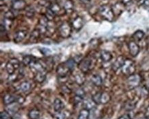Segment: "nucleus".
<instances>
[{"label":"nucleus","mask_w":149,"mask_h":119,"mask_svg":"<svg viewBox=\"0 0 149 119\" xmlns=\"http://www.w3.org/2000/svg\"><path fill=\"white\" fill-rule=\"evenodd\" d=\"M99 14L104 20L111 22L115 17V13L112 8L108 5H102L99 8Z\"/></svg>","instance_id":"obj_1"},{"label":"nucleus","mask_w":149,"mask_h":119,"mask_svg":"<svg viewBox=\"0 0 149 119\" xmlns=\"http://www.w3.org/2000/svg\"><path fill=\"white\" fill-rule=\"evenodd\" d=\"M91 100L94 102L95 104H107L108 102H109L111 97L107 92H98L92 96Z\"/></svg>","instance_id":"obj_2"},{"label":"nucleus","mask_w":149,"mask_h":119,"mask_svg":"<svg viewBox=\"0 0 149 119\" xmlns=\"http://www.w3.org/2000/svg\"><path fill=\"white\" fill-rule=\"evenodd\" d=\"M135 65L133 61L130 59H126L125 63L122 68V72L125 75L130 76L135 73Z\"/></svg>","instance_id":"obj_3"},{"label":"nucleus","mask_w":149,"mask_h":119,"mask_svg":"<svg viewBox=\"0 0 149 119\" xmlns=\"http://www.w3.org/2000/svg\"><path fill=\"white\" fill-rule=\"evenodd\" d=\"M72 31V26L68 22H64L59 26L58 32L63 38H68L71 35Z\"/></svg>","instance_id":"obj_4"},{"label":"nucleus","mask_w":149,"mask_h":119,"mask_svg":"<svg viewBox=\"0 0 149 119\" xmlns=\"http://www.w3.org/2000/svg\"><path fill=\"white\" fill-rule=\"evenodd\" d=\"M20 66V63L17 59H13L7 63L6 66V70L7 72L8 73L9 75H12L15 72V70H17Z\"/></svg>","instance_id":"obj_5"},{"label":"nucleus","mask_w":149,"mask_h":119,"mask_svg":"<svg viewBox=\"0 0 149 119\" xmlns=\"http://www.w3.org/2000/svg\"><path fill=\"white\" fill-rule=\"evenodd\" d=\"M141 81V77L139 74H133L129 76L127 79V83L130 88H135L139 85Z\"/></svg>","instance_id":"obj_6"},{"label":"nucleus","mask_w":149,"mask_h":119,"mask_svg":"<svg viewBox=\"0 0 149 119\" xmlns=\"http://www.w3.org/2000/svg\"><path fill=\"white\" fill-rule=\"evenodd\" d=\"M128 47H129V52L131 54V55L133 57H137L139 53V46H138L136 42L135 41H131L128 43Z\"/></svg>","instance_id":"obj_7"},{"label":"nucleus","mask_w":149,"mask_h":119,"mask_svg":"<svg viewBox=\"0 0 149 119\" xmlns=\"http://www.w3.org/2000/svg\"><path fill=\"white\" fill-rule=\"evenodd\" d=\"M70 71L71 70L69 69V68L66 66L65 63H61V64L59 65L56 69V73L59 77H65L69 74Z\"/></svg>","instance_id":"obj_8"},{"label":"nucleus","mask_w":149,"mask_h":119,"mask_svg":"<svg viewBox=\"0 0 149 119\" xmlns=\"http://www.w3.org/2000/svg\"><path fill=\"white\" fill-rule=\"evenodd\" d=\"M72 28L76 31H79L80 30L82 29L84 26V20L81 16H77L72 20Z\"/></svg>","instance_id":"obj_9"},{"label":"nucleus","mask_w":149,"mask_h":119,"mask_svg":"<svg viewBox=\"0 0 149 119\" xmlns=\"http://www.w3.org/2000/svg\"><path fill=\"white\" fill-rule=\"evenodd\" d=\"M91 64H92V62H91V59H85L81 61V62L79 63V66L78 67H79V69L81 70L82 72L85 73L87 72L89 70H90Z\"/></svg>","instance_id":"obj_10"},{"label":"nucleus","mask_w":149,"mask_h":119,"mask_svg":"<svg viewBox=\"0 0 149 119\" xmlns=\"http://www.w3.org/2000/svg\"><path fill=\"white\" fill-rule=\"evenodd\" d=\"M26 3L24 0H15L12 3V8L13 10L19 11L26 8Z\"/></svg>","instance_id":"obj_11"},{"label":"nucleus","mask_w":149,"mask_h":119,"mask_svg":"<svg viewBox=\"0 0 149 119\" xmlns=\"http://www.w3.org/2000/svg\"><path fill=\"white\" fill-rule=\"evenodd\" d=\"M27 36V32L26 30H19L15 34L14 41L16 43H19L22 42Z\"/></svg>","instance_id":"obj_12"},{"label":"nucleus","mask_w":149,"mask_h":119,"mask_svg":"<svg viewBox=\"0 0 149 119\" xmlns=\"http://www.w3.org/2000/svg\"><path fill=\"white\" fill-rule=\"evenodd\" d=\"M3 103L5 105H12L13 103L18 102V97H15L14 95L10 94H6L3 98Z\"/></svg>","instance_id":"obj_13"},{"label":"nucleus","mask_w":149,"mask_h":119,"mask_svg":"<svg viewBox=\"0 0 149 119\" xmlns=\"http://www.w3.org/2000/svg\"><path fill=\"white\" fill-rule=\"evenodd\" d=\"M126 61V59L124 58L122 56H120L119 57H118V59H116L115 62L113 63V70L114 71H117L119 70L120 68H122V66H123L124 63H125Z\"/></svg>","instance_id":"obj_14"},{"label":"nucleus","mask_w":149,"mask_h":119,"mask_svg":"<svg viewBox=\"0 0 149 119\" xmlns=\"http://www.w3.org/2000/svg\"><path fill=\"white\" fill-rule=\"evenodd\" d=\"M53 107H54V109L56 112H61L65 107V103L63 102L60 99H55L54 101V104H53Z\"/></svg>","instance_id":"obj_15"},{"label":"nucleus","mask_w":149,"mask_h":119,"mask_svg":"<svg viewBox=\"0 0 149 119\" xmlns=\"http://www.w3.org/2000/svg\"><path fill=\"white\" fill-rule=\"evenodd\" d=\"M113 56L111 53L107 50H102L100 52V59L102 62L108 63L111 60Z\"/></svg>","instance_id":"obj_16"},{"label":"nucleus","mask_w":149,"mask_h":119,"mask_svg":"<svg viewBox=\"0 0 149 119\" xmlns=\"http://www.w3.org/2000/svg\"><path fill=\"white\" fill-rule=\"evenodd\" d=\"M63 8L67 13H72L74 10V2L72 0H66L63 4Z\"/></svg>","instance_id":"obj_17"},{"label":"nucleus","mask_w":149,"mask_h":119,"mask_svg":"<svg viewBox=\"0 0 149 119\" xmlns=\"http://www.w3.org/2000/svg\"><path fill=\"white\" fill-rule=\"evenodd\" d=\"M91 82L95 86H100L102 84V78L98 74H94L91 76Z\"/></svg>","instance_id":"obj_18"},{"label":"nucleus","mask_w":149,"mask_h":119,"mask_svg":"<svg viewBox=\"0 0 149 119\" xmlns=\"http://www.w3.org/2000/svg\"><path fill=\"white\" fill-rule=\"evenodd\" d=\"M144 35L145 33L144 31L141 30H138L133 33L132 38L134 39L135 41H140L144 37Z\"/></svg>","instance_id":"obj_19"},{"label":"nucleus","mask_w":149,"mask_h":119,"mask_svg":"<svg viewBox=\"0 0 149 119\" xmlns=\"http://www.w3.org/2000/svg\"><path fill=\"white\" fill-rule=\"evenodd\" d=\"M40 35H41V32L39 29H35L31 32L30 36V41L32 43H34V42L37 41V40L39 39Z\"/></svg>","instance_id":"obj_20"},{"label":"nucleus","mask_w":149,"mask_h":119,"mask_svg":"<svg viewBox=\"0 0 149 119\" xmlns=\"http://www.w3.org/2000/svg\"><path fill=\"white\" fill-rule=\"evenodd\" d=\"M28 117L30 119H39L41 117V112L39 109H32L28 113Z\"/></svg>","instance_id":"obj_21"},{"label":"nucleus","mask_w":149,"mask_h":119,"mask_svg":"<svg viewBox=\"0 0 149 119\" xmlns=\"http://www.w3.org/2000/svg\"><path fill=\"white\" fill-rule=\"evenodd\" d=\"M46 75H45V72H39L35 73V76H34V79L38 83H43L45 80Z\"/></svg>","instance_id":"obj_22"},{"label":"nucleus","mask_w":149,"mask_h":119,"mask_svg":"<svg viewBox=\"0 0 149 119\" xmlns=\"http://www.w3.org/2000/svg\"><path fill=\"white\" fill-rule=\"evenodd\" d=\"M48 9L50 10L55 15H56L61 10V8L60 6V5H59L58 3L56 2L52 3L50 6H49Z\"/></svg>","instance_id":"obj_23"},{"label":"nucleus","mask_w":149,"mask_h":119,"mask_svg":"<svg viewBox=\"0 0 149 119\" xmlns=\"http://www.w3.org/2000/svg\"><path fill=\"white\" fill-rule=\"evenodd\" d=\"M31 88V85L29 82L28 81H24L20 84V85L19 86V90H20L22 92H27L29 91Z\"/></svg>","instance_id":"obj_24"},{"label":"nucleus","mask_w":149,"mask_h":119,"mask_svg":"<svg viewBox=\"0 0 149 119\" xmlns=\"http://www.w3.org/2000/svg\"><path fill=\"white\" fill-rule=\"evenodd\" d=\"M35 61V58L33 56H31V55H26L23 59V63H24L25 66H30Z\"/></svg>","instance_id":"obj_25"},{"label":"nucleus","mask_w":149,"mask_h":119,"mask_svg":"<svg viewBox=\"0 0 149 119\" xmlns=\"http://www.w3.org/2000/svg\"><path fill=\"white\" fill-rule=\"evenodd\" d=\"M89 117V110L87 109H83L81 110L78 116L77 119H88Z\"/></svg>","instance_id":"obj_26"},{"label":"nucleus","mask_w":149,"mask_h":119,"mask_svg":"<svg viewBox=\"0 0 149 119\" xmlns=\"http://www.w3.org/2000/svg\"><path fill=\"white\" fill-rule=\"evenodd\" d=\"M65 65L68 67L69 69L70 70H73L74 68H75V65H76V61L75 60H73V59H68V61L65 62Z\"/></svg>","instance_id":"obj_27"},{"label":"nucleus","mask_w":149,"mask_h":119,"mask_svg":"<svg viewBox=\"0 0 149 119\" xmlns=\"http://www.w3.org/2000/svg\"><path fill=\"white\" fill-rule=\"evenodd\" d=\"M125 109L127 111H131L135 107V103L132 101H129L125 103Z\"/></svg>","instance_id":"obj_28"},{"label":"nucleus","mask_w":149,"mask_h":119,"mask_svg":"<svg viewBox=\"0 0 149 119\" xmlns=\"http://www.w3.org/2000/svg\"><path fill=\"white\" fill-rule=\"evenodd\" d=\"M4 18L7 19V20L13 21L15 19V15L13 14L12 11H7L4 15Z\"/></svg>","instance_id":"obj_29"},{"label":"nucleus","mask_w":149,"mask_h":119,"mask_svg":"<svg viewBox=\"0 0 149 119\" xmlns=\"http://www.w3.org/2000/svg\"><path fill=\"white\" fill-rule=\"evenodd\" d=\"M0 118H1V119H12L11 118L10 114L7 111L1 112V114H0Z\"/></svg>","instance_id":"obj_30"},{"label":"nucleus","mask_w":149,"mask_h":119,"mask_svg":"<svg viewBox=\"0 0 149 119\" xmlns=\"http://www.w3.org/2000/svg\"><path fill=\"white\" fill-rule=\"evenodd\" d=\"M75 78H76V82H77L78 83H79V84H83V83L84 78L83 77V76L80 75L79 74H77L75 76Z\"/></svg>","instance_id":"obj_31"},{"label":"nucleus","mask_w":149,"mask_h":119,"mask_svg":"<svg viewBox=\"0 0 149 119\" xmlns=\"http://www.w3.org/2000/svg\"><path fill=\"white\" fill-rule=\"evenodd\" d=\"M57 114L55 115V117H56V119H65V114L62 112H56Z\"/></svg>","instance_id":"obj_32"},{"label":"nucleus","mask_w":149,"mask_h":119,"mask_svg":"<svg viewBox=\"0 0 149 119\" xmlns=\"http://www.w3.org/2000/svg\"><path fill=\"white\" fill-rule=\"evenodd\" d=\"M40 50H41V52L44 55H48L51 53L50 50L48 48H43L40 49Z\"/></svg>","instance_id":"obj_33"},{"label":"nucleus","mask_w":149,"mask_h":119,"mask_svg":"<svg viewBox=\"0 0 149 119\" xmlns=\"http://www.w3.org/2000/svg\"><path fill=\"white\" fill-rule=\"evenodd\" d=\"M84 94H85V92L83 91V89H79L77 90V92H76V95L79 96V97H83Z\"/></svg>","instance_id":"obj_34"},{"label":"nucleus","mask_w":149,"mask_h":119,"mask_svg":"<svg viewBox=\"0 0 149 119\" xmlns=\"http://www.w3.org/2000/svg\"><path fill=\"white\" fill-rule=\"evenodd\" d=\"M132 2V0H122V3L123 4L124 6H128Z\"/></svg>","instance_id":"obj_35"},{"label":"nucleus","mask_w":149,"mask_h":119,"mask_svg":"<svg viewBox=\"0 0 149 119\" xmlns=\"http://www.w3.org/2000/svg\"><path fill=\"white\" fill-rule=\"evenodd\" d=\"M131 116L129 114H125V115H122L118 119H131Z\"/></svg>","instance_id":"obj_36"},{"label":"nucleus","mask_w":149,"mask_h":119,"mask_svg":"<svg viewBox=\"0 0 149 119\" xmlns=\"http://www.w3.org/2000/svg\"><path fill=\"white\" fill-rule=\"evenodd\" d=\"M144 6L146 8L149 9V0H144Z\"/></svg>","instance_id":"obj_37"},{"label":"nucleus","mask_w":149,"mask_h":119,"mask_svg":"<svg viewBox=\"0 0 149 119\" xmlns=\"http://www.w3.org/2000/svg\"><path fill=\"white\" fill-rule=\"evenodd\" d=\"M81 1H83V3H88L91 1V0H81Z\"/></svg>","instance_id":"obj_38"},{"label":"nucleus","mask_w":149,"mask_h":119,"mask_svg":"<svg viewBox=\"0 0 149 119\" xmlns=\"http://www.w3.org/2000/svg\"><path fill=\"white\" fill-rule=\"evenodd\" d=\"M46 1H49V2L53 3V2H54V1H56V0H46Z\"/></svg>","instance_id":"obj_39"},{"label":"nucleus","mask_w":149,"mask_h":119,"mask_svg":"<svg viewBox=\"0 0 149 119\" xmlns=\"http://www.w3.org/2000/svg\"><path fill=\"white\" fill-rule=\"evenodd\" d=\"M139 119H148L147 117H142V118H139Z\"/></svg>","instance_id":"obj_40"},{"label":"nucleus","mask_w":149,"mask_h":119,"mask_svg":"<svg viewBox=\"0 0 149 119\" xmlns=\"http://www.w3.org/2000/svg\"><path fill=\"white\" fill-rule=\"evenodd\" d=\"M13 119H21L20 118H18V117H15V118H13Z\"/></svg>","instance_id":"obj_41"},{"label":"nucleus","mask_w":149,"mask_h":119,"mask_svg":"<svg viewBox=\"0 0 149 119\" xmlns=\"http://www.w3.org/2000/svg\"><path fill=\"white\" fill-rule=\"evenodd\" d=\"M135 1H140L141 0H135Z\"/></svg>","instance_id":"obj_42"},{"label":"nucleus","mask_w":149,"mask_h":119,"mask_svg":"<svg viewBox=\"0 0 149 119\" xmlns=\"http://www.w3.org/2000/svg\"><path fill=\"white\" fill-rule=\"evenodd\" d=\"M1 1H3V0H1Z\"/></svg>","instance_id":"obj_43"},{"label":"nucleus","mask_w":149,"mask_h":119,"mask_svg":"<svg viewBox=\"0 0 149 119\" xmlns=\"http://www.w3.org/2000/svg\"><path fill=\"white\" fill-rule=\"evenodd\" d=\"M13 1H15V0H13Z\"/></svg>","instance_id":"obj_44"}]
</instances>
